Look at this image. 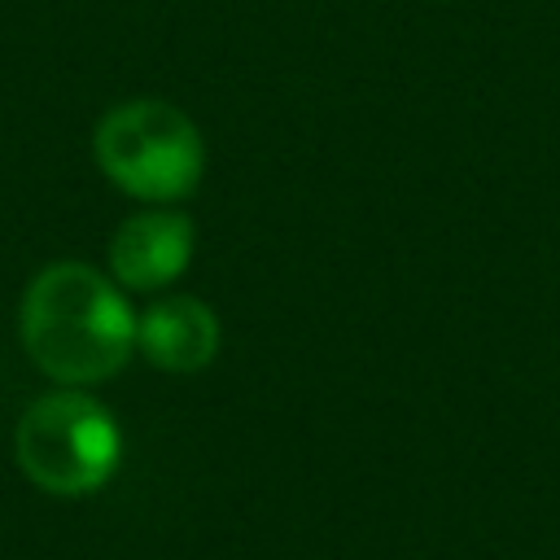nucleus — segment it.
Masks as SVG:
<instances>
[{
    "instance_id": "f257e3e1",
    "label": "nucleus",
    "mask_w": 560,
    "mask_h": 560,
    "mask_svg": "<svg viewBox=\"0 0 560 560\" xmlns=\"http://www.w3.org/2000/svg\"><path fill=\"white\" fill-rule=\"evenodd\" d=\"M18 328L31 363L57 385H96L136 354V311L92 262H48L22 289Z\"/></svg>"
},
{
    "instance_id": "f03ea898",
    "label": "nucleus",
    "mask_w": 560,
    "mask_h": 560,
    "mask_svg": "<svg viewBox=\"0 0 560 560\" xmlns=\"http://www.w3.org/2000/svg\"><path fill=\"white\" fill-rule=\"evenodd\" d=\"M92 158L101 175L136 201L171 206L206 175V140L197 122L158 96L118 101L92 127Z\"/></svg>"
},
{
    "instance_id": "7ed1b4c3",
    "label": "nucleus",
    "mask_w": 560,
    "mask_h": 560,
    "mask_svg": "<svg viewBox=\"0 0 560 560\" xmlns=\"http://www.w3.org/2000/svg\"><path fill=\"white\" fill-rule=\"evenodd\" d=\"M18 468L48 494H88L105 486L122 459V433L105 402L79 385L39 394L13 433Z\"/></svg>"
},
{
    "instance_id": "20e7f679",
    "label": "nucleus",
    "mask_w": 560,
    "mask_h": 560,
    "mask_svg": "<svg viewBox=\"0 0 560 560\" xmlns=\"http://www.w3.org/2000/svg\"><path fill=\"white\" fill-rule=\"evenodd\" d=\"M192 245H197V236H192L188 214H179L171 206L136 210L109 236V276L118 289L158 293L188 271Z\"/></svg>"
},
{
    "instance_id": "39448f33",
    "label": "nucleus",
    "mask_w": 560,
    "mask_h": 560,
    "mask_svg": "<svg viewBox=\"0 0 560 560\" xmlns=\"http://www.w3.org/2000/svg\"><path fill=\"white\" fill-rule=\"evenodd\" d=\"M136 350L162 372H201L219 354V315L188 293L158 298L136 315Z\"/></svg>"
}]
</instances>
